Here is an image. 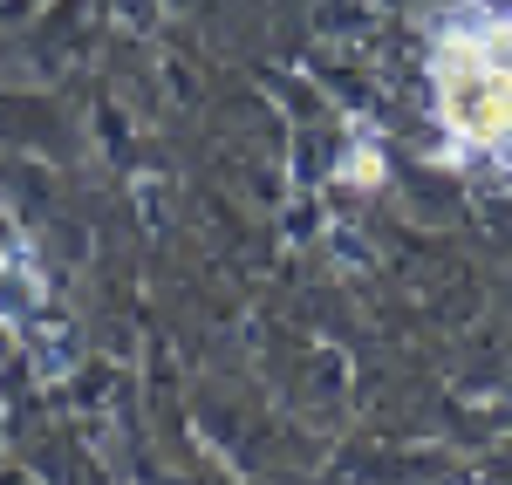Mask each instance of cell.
Wrapping results in <instances>:
<instances>
[{
    "label": "cell",
    "instance_id": "cell-3",
    "mask_svg": "<svg viewBox=\"0 0 512 485\" xmlns=\"http://www.w3.org/2000/svg\"><path fill=\"white\" fill-rule=\"evenodd\" d=\"M335 178L355 185V192H376V185H383V151H376V137L349 130V151H342V164H335Z\"/></svg>",
    "mask_w": 512,
    "mask_h": 485
},
{
    "label": "cell",
    "instance_id": "cell-2",
    "mask_svg": "<svg viewBox=\"0 0 512 485\" xmlns=\"http://www.w3.org/2000/svg\"><path fill=\"white\" fill-rule=\"evenodd\" d=\"M0 322L21 335L28 363L41 376H62L76 363V328L55 315V287H48V267H41L28 226L0 205Z\"/></svg>",
    "mask_w": 512,
    "mask_h": 485
},
{
    "label": "cell",
    "instance_id": "cell-1",
    "mask_svg": "<svg viewBox=\"0 0 512 485\" xmlns=\"http://www.w3.org/2000/svg\"><path fill=\"white\" fill-rule=\"evenodd\" d=\"M437 117L458 151L512 158V14L499 7H458L431 48Z\"/></svg>",
    "mask_w": 512,
    "mask_h": 485
}]
</instances>
